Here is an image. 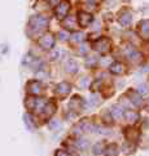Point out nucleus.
Wrapping results in <instances>:
<instances>
[{"instance_id": "6", "label": "nucleus", "mask_w": 149, "mask_h": 156, "mask_svg": "<svg viewBox=\"0 0 149 156\" xmlns=\"http://www.w3.org/2000/svg\"><path fill=\"white\" fill-rule=\"evenodd\" d=\"M131 21H132V14H131L130 10L125 9V10H122V12L119 13L118 22H119V23L122 25V26H129V25L131 23Z\"/></svg>"}, {"instance_id": "14", "label": "nucleus", "mask_w": 149, "mask_h": 156, "mask_svg": "<svg viewBox=\"0 0 149 156\" xmlns=\"http://www.w3.org/2000/svg\"><path fill=\"white\" fill-rule=\"evenodd\" d=\"M105 155L106 156H118V147H117V144H110V146H108L106 151H105Z\"/></svg>"}, {"instance_id": "8", "label": "nucleus", "mask_w": 149, "mask_h": 156, "mask_svg": "<svg viewBox=\"0 0 149 156\" xmlns=\"http://www.w3.org/2000/svg\"><path fill=\"white\" fill-rule=\"evenodd\" d=\"M27 89H29V92L31 94H38V93H40V90H42V84L39 81H36V80H32V81H30L29 84H27Z\"/></svg>"}, {"instance_id": "25", "label": "nucleus", "mask_w": 149, "mask_h": 156, "mask_svg": "<svg viewBox=\"0 0 149 156\" xmlns=\"http://www.w3.org/2000/svg\"><path fill=\"white\" fill-rule=\"evenodd\" d=\"M87 2H93V0H87Z\"/></svg>"}, {"instance_id": "4", "label": "nucleus", "mask_w": 149, "mask_h": 156, "mask_svg": "<svg viewBox=\"0 0 149 156\" xmlns=\"http://www.w3.org/2000/svg\"><path fill=\"white\" fill-rule=\"evenodd\" d=\"M93 21L92 14L84 12V10H79L78 12V23L80 27H88Z\"/></svg>"}, {"instance_id": "23", "label": "nucleus", "mask_w": 149, "mask_h": 156, "mask_svg": "<svg viewBox=\"0 0 149 156\" xmlns=\"http://www.w3.org/2000/svg\"><path fill=\"white\" fill-rule=\"evenodd\" d=\"M57 156H69L66 152H64V151H58V154H57Z\"/></svg>"}, {"instance_id": "2", "label": "nucleus", "mask_w": 149, "mask_h": 156, "mask_svg": "<svg viewBox=\"0 0 149 156\" xmlns=\"http://www.w3.org/2000/svg\"><path fill=\"white\" fill-rule=\"evenodd\" d=\"M110 47H112V41H110L108 37H100V39H97L96 41H93V44H92V48L102 54L108 53L110 51Z\"/></svg>"}, {"instance_id": "20", "label": "nucleus", "mask_w": 149, "mask_h": 156, "mask_svg": "<svg viewBox=\"0 0 149 156\" xmlns=\"http://www.w3.org/2000/svg\"><path fill=\"white\" fill-rule=\"evenodd\" d=\"M96 62H97V59H96L95 57H91V61H90V59H87V62H86V65L88 66V67H90V65H92V66H93V65H95Z\"/></svg>"}, {"instance_id": "9", "label": "nucleus", "mask_w": 149, "mask_h": 156, "mask_svg": "<svg viewBox=\"0 0 149 156\" xmlns=\"http://www.w3.org/2000/svg\"><path fill=\"white\" fill-rule=\"evenodd\" d=\"M127 96L131 98L130 101H131V103L132 105H135V106H141V103H143V101H141V98H140V94L139 93H136V92H132V90H130L129 93H127Z\"/></svg>"}, {"instance_id": "7", "label": "nucleus", "mask_w": 149, "mask_h": 156, "mask_svg": "<svg viewBox=\"0 0 149 156\" xmlns=\"http://www.w3.org/2000/svg\"><path fill=\"white\" fill-rule=\"evenodd\" d=\"M139 34L143 39H149V20H144L139 25Z\"/></svg>"}, {"instance_id": "3", "label": "nucleus", "mask_w": 149, "mask_h": 156, "mask_svg": "<svg viewBox=\"0 0 149 156\" xmlns=\"http://www.w3.org/2000/svg\"><path fill=\"white\" fill-rule=\"evenodd\" d=\"M69 10H70V3L68 0H62V2L57 5L56 10H54V14H56V17L58 20H64L66 16H68Z\"/></svg>"}, {"instance_id": "21", "label": "nucleus", "mask_w": 149, "mask_h": 156, "mask_svg": "<svg viewBox=\"0 0 149 156\" xmlns=\"http://www.w3.org/2000/svg\"><path fill=\"white\" fill-rule=\"evenodd\" d=\"M60 125H61L60 124V121H52L51 124H49V129H54V128H57Z\"/></svg>"}, {"instance_id": "22", "label": "nucleus", "mask_w": 149, "mask_h": 156, "mask_svg": "<svg viewBox=\"0 0 149 156\" xmlns=\"http://www.w3.org/2000/svg\"><path fill=\"white\" fill-rule=\"evenodd\" d=\"M48 3L51 4V5H53V7H54V5L57 7V5H58L60 3H61V0H48Z\"/></svg>"}, {"instance_id": "15", "label": "nucleus", "mask_w": 149, "mask_h": 156, "mask_svg": "<svg viewBox=\"0 0 149 156\" xmlns=\"http://www.w3.org/2000/svg\"><path fill=\"white\" fill-rule=\"evenodd\" d=\"M112 115H113V118H115V119L122 118L123 116V108H121L119 106H114V107L112 108Z\"/></svg>"}, {"instance_id": "18", "label": "nucleus", "mask_w": 149, "mask_h": 156, "mask_svg": "<svg viewBox=\"0 0 149 156\" xmlns=\"http://www.w3.org/2000/svg\"><path fill=\"white\" fill-rule=\"evenodd\" d=\"M93 150H95V154H100L101 150H102V144L101 143H97L95 147H93Z\"/></svg>"}, {"instance_id": "16", "label": "nucleus", "mask_w": 149, "mask_h": 156, "mask_svg": "<svg viewBox=\"0 0 149 156\" xmlns=\"http://www.w3.org/2000/svg\"><path fill=\"white\" fill-rule=\"evenodd\" d=\"M148 93V87L145 84H140L139 85V94H147Z\"/></svg>"}, {"instance_id": "19", "label": "nucleus", "mask_w": 149, "mask_h": 156, "mask_svg": "<svg viewBox=\"0 0 149 156\" xmlns=\"http://www.w3.org/2000/svg\"><path fill=\"white\" fill-rule=\"evenodd\" d=\"M78 146H79L80 148H86V147L88 146V143H87L86 139H82V141H79V142H78Z\"/></svg>"}, {"instance_id": "24", "label": "nucleus", "mask_w": 149, "mask_h": 156, "mask_svg": "<svg viewBox=\"0 0 149 156\" xmlns=\"http://www.w3.org/2000/svg\"><path fill=\"white\" fill-rule=\"evenodd\" d=\"M145 108L149 111V98L147 99V101H145Z\"/></svg>"}, {"instance_id": "12", "label": "nucleus", "mask_w": 149, "mask_h": 156, "mask_svg": "<svg viewBox=\"0 0 149 156\" xmlns=\"http://www.w3.org/2000/svg\"><path fill=\"white\" fill-rule=\"evenodd\" d=\"M57 93L60 96H66L70 93V85L68 83H61L60 85H57Z\"/></svg>"}, {"instance_id": "17", "label": "nucleus", "mask_w": 149, "mask_h": 156, "mask_svg": "<svg viewBox=\"0 0 149 156\" xmlns=\"http://www.w3.org/2000/svg\"><path fill=\"white\" fill-rule=\"evenodd\" d=\"M82 39H83V34H80V32H75V34L73 35L74 41H82Z\"/></svg>"}, {"instance_id": "10", "label": "nucleus", "mask_w": 149, "mask_h": 156, "mask_svg": "<svg viewBox=\"0 0 149 156\" xmlns=\"http://www.w3.org/2000/svg\"><path fill=\"white\" fill-rule=\"evenodd\" d=\"M125 71V66L121 62H114L110 65V72H113L115 75H121Z\"/></svg>"}, {"instance_id": "13", "label": "nucleus", "mask_w": 149, "mask_h": 156, "mask_svg": "<svg viewBox=\"0 0 149 156\" xmlns=\"http://www.w3.org/2000/svg\"><path fill=\"white\" fill-rule=\"evenodd\" d=\"M125 134H126V138H127L129 141H135V139L139 137V132H135V129H131L130 128V129L126 130Z\"/></svg>"}, {"instance_id": "11", "label": "nucleus", "mask_w": 149, "mask_h": 156, "mask_svg": "<svg viewBox=\"0 0 149 156\" xmlns=\"http://www.w3.org/2000/svg\"><path fill=\"white\" fill-rule=\"evenodd\" d=\"M125 118L126 120H129L130 122H136L137 120H139V114L135 112V111H132V110H129V111H126L125 112Z\"/></svg>"}, {"instance_id": "1", "label": "nucleus", "mask_w": 149, "mask_h": 156, "mask_svg": "<svg viewBox=\"0 0 149 156\" xmlns=\"http://www.w3.org/2000/svg\"><path fill=\"white\" fill-rule=\"evenodd\" d=\"M48 22H49L48 18L44 17V16H34V17H31L29 23H27L30 35H34V34L43 31L48 26Z\"/></svg>"}, {"instance_id": "5", "label": "nucleus", "mask_w": 149, "mask_h": 156, "mask_svg": "<svg viewBox=\"0 0 149 156\" xmlns=\"http://www.w3.org/2000/svg\"><path fill=\"white\" fill-rule=\"evenodd\" d=\"M39 45L43 48V49H46V51H48V49H52L53 45H54V37L52 34H46L44 36H42L39 39Z\"/></svg>"}]
</instances>
